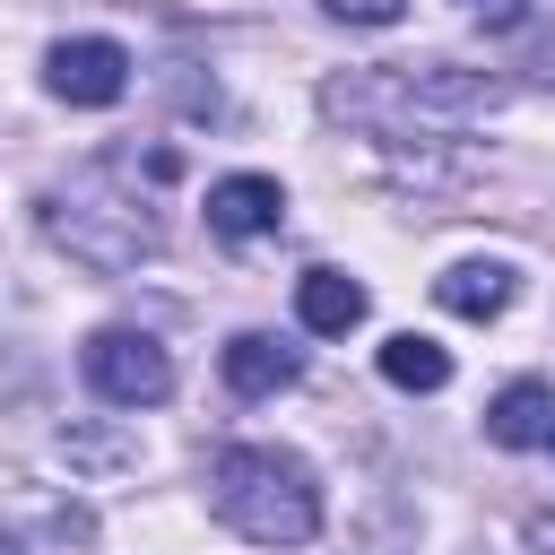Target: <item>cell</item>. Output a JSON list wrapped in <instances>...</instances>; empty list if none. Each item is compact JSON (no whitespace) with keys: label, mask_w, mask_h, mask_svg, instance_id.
Wrapping results in <instances>:
<instances>
[{"label":"cell","mask_w":555,"mask_h":555,"mask_svg":"<svg viewBox=\"0 0 555 555\" xmlns=\"http://www.w3.org/2000/svg\"><path fill=\"white\" fill-rule=\"evenodd\" d=\"M208 494H217V520H225L234 538H251V546H304V538L321 529V486H312V468H304L295 451H278V442H234V451H217Z\"/></svg>","instance_id":"6da1fadb"},{"label":"cell","mask_w":555,"mask_h":555,"mask_svg":"<svg viewBox=\"0 0 555 555\" xmlns=\"http://www.w3.org/2000/svg\"><path fill=\"white\" fill-rule=\"evenodd\" d=\"M503 95H512L503 78L434 61V69H373V78H338V87H330V113L390 121V130H399V121H442V130H460V121H486Z\"/></svg>","instance_id":"7a4b0ae2"},{"label":"cell","mask_w":555,"mask_h":555,"mask_svg":"<svg viewBox=\"0 0 555 555\" xmlns=\"http://www.w3.org/2000/svg\"><path fill=\"white\" fill-rule=\"evenodd\" d=\"M52 243H69L87 269H130V260H147V251L165 243V225H156L139 199L104 191V165H95V173H78V182L52 199Z\"/></svg>","instance_id":"3957f363"},{"label":"cell","mask_w":555,"mask_h":555,"mask_svg":"<svg viewBox=\"0 0 555 555\" xmlns=\"http://www.w3.org/2000/svg\"><path fill=\"white\" fill-rule=\"evenodd\" d=\"M87 382L113 399V408H156L173 390V356L147 338V330H95L87 338Z\"/></svg>","instance_id":"277c9868"},{"label":"cell","mask_w":555,"mask_h":555,"mask_svg":"<svg viewBox=\"0 0 555 555\" xmlns=\"http://www.w3.org/2000/svg\"><path fill=\"white\" fill-rule=\"evenodd\" d=\"M43 87L61 104H121L130 95V52L113 35H69L43 52Z\"/></svg>","instance_id":"5b68a950"},{"label":"cell","mask_w":555,"mask_h":555,"mask_svg":"<svg viewBox=\"0 0 555 555\" xmlns=\"http://www.w3.org/2000/svg\"><path fill=\"white\" fill-rule=\"evenodd\" d=\"M278 217H286V191H278L269 173H225V182H208V234L251 243V234H278Z\"/></svg>","instance_id":"8992f818"},{"label":"cell","mask_w":555,"mask_h":555,"mask_svg":"<svg viewBox=\"0 0 555 555\" xmlns=\"http://www.w3.org/2000/svg\"><path fill=\"white\" fill-rule=\"evenodd\" d=\"M486 434L503 451H546L555 442V382H503L486 408Z\"/></svg>","instance_id":"52a82bcc"},{"label":"cell","mask_w":555,"mask_h":555,"mask_svg":"<svg viewBox=\"0 0 555 555\" xmlns=\"http://www.w3.org/2000/svg\"><path fill=\"white\" fill-rule=\"evenodd\" d=\"M295 373H304V356H295L286 338H269V330L225 338V382H234L243 399H278V390H295Z\"/></svg>","instance_id":"ba28073f"},{"label":"cell","mask_w":555,"mask_h":555,"mask_svg":"<svg viewBox=\"0 0 555 555\" xmlns=\"http://www.w3.org/2000/svg\"><path fill=\"white\" fill-rule=\"evenodd\" d=\"M434 304L460 312V321H494V312L512 304V269H503V260H451V269L434 278Z\"/></svg>","instance_id":"9c48e42d"},{"label":"cell","mask_w":555,"mask_h":555,"mask_svg":"<svg viewBox=\"0 0 555 555\" xmlns=\"http://www.w3.org/2000/svg\"><path fill=\"white\" fill-rule=\"evenodd\" d=\"M295 312H304V330L347 338V330L364 321V286H356L347 269H304V278H295Z\"/></svg>","instance_id":"30bf717a"},{"label":"cell","mask_w":555,"mask_h":555,"mask_svg":"<svg viewBox=\"0 0 555 555\" xmlns=\"http://www.w3.org/2000/svg\"><path fill=\"white\" fill-rule=\"evenodd\" d=\"M382 382H399V390H442V382H451V356H442L434 338L399 330V338H382Z\"/></svg>","instance_id":"8fae6325"},{"label":"cell","mask_w":555,"mask_h":555,"mask_svg":"<svg viewBox=\"0 0 555 555\" xmlns=\"http://www.w3.org/2000/svg\"><path fill=\"white\" fill-rule=\"evenodd\" d=\"M330 17H347V26H390V17H408V0H330Z\"/></svg>","instance_id":"7c38bea8"},{"label":"cell","mask_w":555,"mask_h":555,"mask_svg":"<svg viewBox=\"0 0 555 555\" xmlns=\"http://www.w3.org/2000/svg\"><path fill=\"white\" fill-rule=\"evenodd\" d=\"M529 546H538V555H555V520H546V512L529 520Z\"/></svg>","instance_id":"4fadbf2b"},{"label":"cell","mask_w":555,"mask_h":555,"mask_svg":"<svg viewBox=\"0 0 555 555\" xmlns=\"http://www.w3.org/2000/svg\"><path fill=\"white\" fill-rule=\"evenodd\" d=\"M538 69H546V87H555V35H546V43H538Z\"/></svg>","instance_id":"5bb4252c"},{"label":"cell","mask_w":555,"mask_h":555,"mask_svg":"<svg viewBox=\"0 0 555 555\" xmlns=\"http://www.w3.org/2000/svg\"><path fill=\"white\" fill-rule=\"evenodd\" d=\"M0 555H17V538H9V529H0Z\"/></svg>","instance_id":"9a60e30c"},{"label":"cell","mask_w":555,"mask_h":555,"mask_svg":"<svg viewBox=\"0 0 555 555\" xmlns=\"http://www.w3.org/2000/svg\"><path fill=\"white\" fill-rule=\"evenodd\" d=\"M477 9H486V0H477Z\"/></svg>","instance_id":"2e32d148"}]
</instances>
